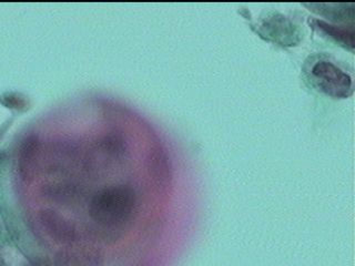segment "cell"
Returning a JSON list of instances; mask_svg holds the SVG:
<instances>
[{
    "label": "cell",
    "mask_w": 355,
    "mask_h": 266,
    "mask_svg": "<svg viewBox=\"0 0 355 266\" xmlns=\"http://www.w3.org/2000/svg\"><path fill=\"white\" fill-rule=\"evenodd\" d=\"M136 205V193L130 186H108L94 193L89 202L88 212L98 224L116 227L132 218Z\"/></svg>",
    "instance_id": "1"
},
{
    "label": "cell",
    "mask_w": 355,
    "mask_h": 266,
    "mask_svg": "<svg viewBox=\"0 0 355 266\" xmlns=\"http://www.w3.org/2000/svg\"><path fill=\"white\" fill-rule=\"evenodd\" d=\"M306 73L312 86L327 96L347 98L352 94V78L331 61L324 59L314 61Z\"/></svg>",
    "instance_id": "2"
},
{
    "label": "cell",
    "mask_w": 355,
    "mask_h": 266,
    "mask_svg": "<svg viewBox=\"0 0 355 266\" xmlns=\"http://www.w3.org/2000/svg\"><path fill=\"white\" fill-rule=\"evenodd\" d=\"M261 36L281 44L292 47L300 42V33L293 22L282 15L275 14L262 20L258 29Z\"/></svg>",
    "instance_id": "3"
},
{
    "label": "cell",
    "mask_w": 355,
    "mask_h": 266,
    "mask_svg": "<svg viewBox=\"0 0 355 266\" xmlns=\"http://www.w3.org/2000/svg\"><path fill=\"white\" fill-rule=\"evenodd\" d=\"M39 220L46 232L59 243H71L75 241V227L53 210H44L39 214Z\"/></svg>",
    "instance_id": "4"
},
{
    "label": "cell",
    "mask_w": 355,
    "mask_h": 266,
    "mask_svg": "<svg viewBox=\"0 0 355 266\" xmlns=\"http://www.w3.org/2000/svg\"><path fill=\"white\" fill-rule=\"evenodd\" d=\"M55 266H101L103 258L94 249H61L55 255Z\"/></svg>",
    "instance_id": "5"
},
{
    "label": "cell",
    "mask_w": 355,
    "mask_h": 266,
    "mask_svg": "<svg viewBox=\"0 0 355 266\" xmlns=\"http://www.w3.org/2000/svg\"><path fill=\"white\" fill-rule=\"evenodd\" d=\"M39 145L37 136H27L21 142L18 153V170L24 180H29L33 177L38 160Z\"/></svg>",
    "instance_id": "6"
},
{
    "label": "cell",
    "mask_w": 355,
    "mask_h": 266,
    "mask_svg": "<svg viewBox=\"0 0 355 266\" xmlns=\"http://www.w3.org/2000/svg\"><path fill=\"white\" fill-rule=\"evenodd\" d=\"M310 10L316 14L327 17L336 21L352 20L354 18V5L353 3H304Z\"/></svg>",
    "instance_id": "7"
},
{
    "label": "cell",
    "mask_w": 355,
    "mask_h": 266,
    "mask_svg": "<svg viewBox=\"0 0 355 266\" xmlns=\"http://www.w3.org/2000/svg\"><path fill=\"white\" fill-rule=\"evenodd\" d=\"M310 24L319 33L330 36L336 42L353 51V48H354V33H353V31L330 25V24L319 19L310 20Z\"/></svg>",
    "instance_id": "8"
},
{
    "label": "cell",
    "mask_w": 355,
    "mask_h": 266,
    "mask_svg": "<svg viewBox=\"0 0 355 266\" xmlns=\"http://www.w3.org/2000/svg\"><path fill=\"white\" fill-rule=\"evenodd\" d=\"M150 173L155 180L164 183L169 180L170 164L169 159L164 154V151L155 150L150 159Z\"/></svg>",
    "instance_id": "9"
},
{
    "label": "cell",
    "mask_w": 355,
    "mask_h": 266,
    "mask_svg": "<svg viewBox=\"0 0 355 266\" xmlns=\"http://www.w3.org/2000/svg\"><path fill=\"white\" fill-rule=\"evenodd\" d=\"M0 103L12 111H26L29 108V100L24 94L6 92L0 96Z\"/></svg>",
    "instance_id": "10"
}]
</instances>
